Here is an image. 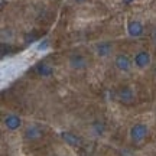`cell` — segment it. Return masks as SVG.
Here are the masks:
<instances>
[{
	"mask_svg": "<svg viewBox=\"0 0 156 156\" xmlns=\"http://www.w3.org/2000/svg\"><path fill=\"white\" fill-rule=\"evenodd\" d=\"M61 137H62V140L69 146H80L81 145V139L78 137L77 134L71 133V132H64V133L61 134Z\"/></svg>",
	"mask_w": 156,
	"mask_h": 156,
	"instance_id": "10",
	"label": "cell"
},
{
	"mask_svg": "<svg viewBox=\"0 0 156 156\" xmlns=\"http://www.w3.org/2000/svg\"><path fill=\"white\" fill-rule=\"evenodd\" d=\"M151 54L147 51H139L136 55H134V59H133V64L134 67H137L139 69H143V68L149 67L151 65Z\"/></svg>",
	"mask_w": 156,
	"mask_h": 156,
	"instance_id": "5",
	"label": "cell"
},
{
	"mask_svg": "<svg viewBox=\"0 0 156 156\" xmlns=\"http://www.w3.org/2000/svg\"><path fill=\"white\" fill-rule=\"evenodd\" d=\"M36 73H38L39 75H42V77H49V75H52L54 69H52V67H51V65H48V64L42 62V64H39L38 67H36Z\"/></svg>",
	"mask_w": 156,
	"mask_h": 156,
	"instance_id": "11",
	"label": "cell"
},
{
	"mask_svg": "<svg viewBox=\"0 0 156 156\" xmlns=\"http://www.w3.org/2000/svg\"><path fill=\"white\" fill-rule=\"evenodd\" d=\"M145 32L143 29V25L139 22V20H132L129 22L127 25V34L132 36V38H140L142 35Z\"/></svg>",
	"mask_w": 156,
	"mask_h": 156,
	"instance_id": "8",
	"label": "cell"
},
{
	"mask_svg": "<svg viewBox=\"0 0 156 156\" xmlns=\"http://www.w3.org/2000/svg\"><path fill=\"white\" fill-rule=\"evenodd\" d=\"M151 39H152V44L156 46V28L152 30V35H151Z\"/></svg>",
	"mask_w": 156,
	"mask_h": 156,
	"instance_id": "12",
	"label": "cell"
},
{
	"mask_svg": "<svg viewBox=\"0 0 156 156\" xmlns=\"http://www.w3.org/2000/svg\"><path fill=\"white\" fill-rule=\"evenodd\" d=\"M74 2H77V3H83V2H85V0H74Z\"/></svg>",
	"mask_w": 156,
	"mask_h": 156,
	"instance_id": "15",
	"label": "cell"
},
{
	"mask_svg": "<svg viewBox=\"0 0 156 156\" xmlns=\"http://www.w3.org/2000/svg\"><path fill=\"white\" fill-rule=\"evenodd\" d=\"M117 97L122 103H132L134 100V93L130 87H122L117 93Z\"/></svg>",
	"mask_w": 156,
	"mask_h": 156,
	"instance_id": "9",
	"label": "cell"
},
{
	"mask_svg": "<svg viewBox=\"0 0 156 156\" xmlns=\"http://www.w3.org/2000/svg\"><path fill=\"white\" fill-rule=\"evenodd\" d=\"M68 65L75 69V71H81L87 68V58L83 54H71L68 58Z\"/></svg>",
	"mask_w": 156,
	"mask_h": 156,
	"instance_id": "3",
	"label": "cell"
},
{
	"mask_svg": "<svg viewBox=\"0 0 156 156\" xmlns=\"http://www.w3.org/2000/svg\"><path fill=\"white\" fill-rule=\"evenodd\" d=\"M3 124H5V127L7 130L15 132V130L22 127V119L17 116V114H7L3 119Z\"/></svg>",
	"mask_w": 156,
	"mask_h": 156,
	"instance_id": "7",
	"label": "cell"
},
{
	"mask_svg": "<svg viewBox=\"0 0 156 156\" xmlns=\"http://www.w3.org/2000/svg\"><path fill=\"white\" fill-rule=\"evenodd\" d=\"M149 133V127L146 126L145 123H136L130 127V132H129V136H130V140L133 143H140L146 139V136Z\"/></svg>",
	"mask_w": 156,
	"mask_h": 156,
	"instance_id": "1",
	"label": "cell"
},
{
	"mask_svg": "<svg viewBox=\"0 0 156 156\" xmlns=\"http://www.w3.org/2000/svg\"><path fill=\"white\" fill-rule=\"evenodd\" d=\"M152 73H153V75H155V77H156V64H155V65H153V68H152Z\"/></svg>",
	"mask_w": 156,
	"mask_h": 156,
	"instance_id": "13",
	"label": "cell"
},
{
	"mask_svg": "<svg viewBox=\"0 0 156 156\" xmlns=\"http://www.w3.org/2000/svg\"><path fill=\"white\" fill-rule=\"evenodd\" d=\"M114 67L122 73H129L132 69V59L129 58L127 54H117L114 58Z\"/></svg>",
	"mask_w": 156,
	"mask_h": 156,
	"instance_id": "2",
	"label": "cell"
},
{
	"mask_svg": "<svg viewBox=\"0 0 156 156\" xmlns=\"http://www.w3.org/2000/svg\"><path fill=\"white\" fill-rule=\"evenodd\" d=\"M132 2H134V0H123V3H126V5H127V3H132Z\"/></svg>",
	"mask_w": 156,
	"mask_h": 156,
	"instance_id": "14",
	"label": "cell"
},
{
	"mask_svg": "<svg viewBox=\"0 0 156 156\" xmlns=\"http://www.w3.org/2000/svg\"><path fill=\"white\" fill-rule=\"evenodd\" d=\"M23 136H25V139L29 140V142H36V140H39L44 136V130L39 127L38 124H29L28 127L25 129Z\"/></svg>",
	"mask_w": 156,
	"mask_h": 156,
	"instance_id": "4",
	"label": "cell"
},
{
	"mask_svg": "<svg viewBox=\"0 0 156 156\" xmlns=\"http://www.w3.org/2000/svg\"><path fill=\"white\" fill-rule=\"evenodd\" d=\"M113 49H114V46H113V44L108 42V41L98 42V44H95V46H94L95 54L100 56V58H107V56H110L113 54Z\"/></svg>",
	"mask_w": 156,
	"mask_h": 156,
	"instance_id": "6",
	"label": "cell"
}]
</instances>
